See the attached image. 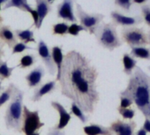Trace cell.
I'll use <instances>...</instances> for the list:
<instances>
[{
	"instance_id": "28",
	"label": "cell",
	"mask_w": 150,
	"mask_h": 135,
	"mask_svg": "<svg viewBox=\"0 0 150 135\" xmlns=\"http://www.w3.org/2000/svg\"><path fill=\"white\" fill-rule=\"evenodd\" d=\"M81 32H88V31L84 26H82L81 24H78L76 22H74L69 26L68 35H71L72 36H78Z\"/></svg>"
},
{
	"instance_id": "46",
	"label": "cell",
	"mask_w": 150,
	"mask_h": 135,
	"mask_svg": "<svg viewBox=\"0 0 150 135\" xmlns=\"http://www.w3.org/2000/svg\"><path fill=\"white\" fill-rule=\"evenodd\" d=\"M1 10H2V5L0 4V11H1Z\"/></svg>"
},
{
	"instance_id": "3",
	"label": "cell",
	"mask_w": 150,
	"mask_h": 135,
	"mask_svg": "<svg viewBox=\"0 0 150 135\" xmlns=\"http://www.w3.org/2000/svg\"><path fill=\"white\" fill-rule=\"evenodd\" d=\"M23 99L24 92L18 87H15L13 96L5 113V124L7 130L21 132L22 117H23Z\"/></svg>"
},
{
	"instance_id": "8",
	"label": "cell",
	"mask_w": 150,
	"mask_h": 135,
	"mask_svg": "<svg viewBox=\"0 0 150 135\" xmlns=\"http://www.w3.org/2000/svg\"><path fill=\"white\" fill-rule=\"evenodd\" d=\"M36 50L38 52V56L40 57V58L45 64L49 74L52 76L57 74V66L53 60L52 51L42 39L39 40L37 43Z\"/></svg>"
},
{
	"instance_id": "41",
	"label": "cell",
	"mask_w": 150,
	"mask_h": 135,
	"mask_svg": "<svg viewBox=\"0 0 150 135\" xmlns=\"http://www.w3.org/2000/svg\"><path fill=\"white\" fill-rule=\"evenodd\" d=\"M3 22H4V18L1 14H0V25H2Z\"/></svg>"
},
{
	"instance_id": "10",
	"label": "cell",
	"mask_w": 150,
	"mask_h": 135,
	"mask_svg": "<svg viewBox=\"0 0 150 135\" xmlns=\"http://www.w3.org/2000/svg\"><path fill=\"white\" fill-rule=\"evenodd\" d=\"M109 127L115 135H136L135 130L137 124L132 120L124 121L121 119H117L112 122Z\"/></svg>"
},
{
	"instance_id": "1",
	"label": "cell",
	"mask_w": 150,
	"mask_h": 135,
	"mask_svg": "<svg viewBox=\"0 0 150 135\" xmlns=\"http://www.w3.org/2000/svg\"><path fill=\"white\" fill-rule=\"evenodd\" d=\"M99 72L91 60L78 50H70L64 57L58 81L61 95L93 114L100 101L97 89Z\"/></svg>"
},
{
	"instance_id": "33",
	"label": "cell",
	"mask_w": 150,
	"mask_h": 135,
	"mask_svg": "<svg viewBox=\"0 0 150 135\" xmlns=\"http://www.w3.org/2000/svg\"><path fill=\"white\" fill-rule=\"evenodd\" d=\"M116 6L124 9L125 12H130V9L132 6V0H114Z\"/></svg>"
},
{
	"instance_id": "16",
	"label": "cell",
	"mask_w": 150,
	"mask_h": 135,
	"mask_svg": "<svg viewBox=\"0 0 150 135\" xmlns=\"http://www.w3.org/2000/svg\"><path fill=\"white\" fill-rule=\"evenodd\" d=\"M35 9L39 14V24L37 29H40L44 19L52 11V7H51V4L49 3L48 0H35Z\"/></svg>"
},
{
	"instance_id": "39",
	"label": "cell",
	"mask_w": 150,
	"mask_h": 135,
	"mask_svg": "<svg viewBox=\"0 0 150 135\" xmlns=\"http://www.w3.org/2000/svg\"><path fill=\"white\" fill-rule=\"evenodd\" d=\"M136 135H147V132L146 130H144L142 127L136 131Z\"/></svg>"
},
{
	"instance_id": "27",
	"label": "cell",
	"mask_w": 150,
	"mask_h": 135,
	"mask_svg": "<svg viewBox=\"0 0 150 135\" xmlns=\"http://www.w3.org/2000/svg\"><path fill=\"white\" fill-rule=\"evenodd\" d=\"M69 26L66 22H59L52 26V35H66L68 34Z\"/></svg>"
},
{
	"instance_id": "22",
	"label": "cell",
	"mask_w": 150,
	"mask_h": 135,
	"mask_svg": "<svg viewBox=\"0 0 150 135\" xmlns=\"http://www.w3.org/2000/svg\"><path fill=\"white\" fill-rule=\"evenodd\" d=\"M131 55L135 58L150 60V49L146 46H136L131 48Z\"/></svg>"
},
{
	"instance_id": "32",
	"label": "cell",
	"mask_w": 150,
	"mask_h": 135,
	"mask_svg": "<svg viewBox=\"0 0 150 135\" xmlns=\"http://www.w3.org/2000/svg\"><path fill=\"white\" fill-rule=\"evenodd\" d=\"M27 49H34L33 48L28 46L26 43L21 42H17L12 49V55H14V54H20V53H22L23 51L27 50Z\"/></svg>"
},
{
	"instance_id": "25",
	"label": "cell",
	"mask_w": 150,
	"mask_h": 135,
	"mask_svg": "<svg viewBox=\"0 0 150 135\" xmlns=\"http://www.w3.org/2000/svg\"><path fill=\"white\" fill-rule=\"evenodd\" d=\"M70 110H71V113L73 114L76 117H78L81 120V123L86 124L88 121V117L86 116V112L78 104H76L75 102H71Z\"/></svg>"
},
{
	"instance_id": "17",
	"label": "cell",
	"mask_w": 150,
	"mask_h": 135,
	"mask_svg": "<svg viewBox=\"0 0 150 135\" xmlns=\"http://www.w3.org/2000/svg\"><path fill=\"white\" fill-rule=\"evenodd\" d=\"M52 51V57L54 63L57 66V76H56V81H58L61 76V72H62V67L64 64V54H63V47L62 46H54L51 49Z\"/></svg>"
},
{
	"instance_id": "37",
	"label": "cell",
	"mask_w": 150,
	"mask_h": 135,
	"mask_svg": "<svg viewBox=\"0 0 150 135\" xmlns=\"http://www.w3.org/2000/svg\"><path fill=\"white\" fill-rule=\"evenodd\" d=\"M4 47H5V43L0 40V59H2V57L5 56V49H4Z\"/></svg>"
},
{
	"instance_id": "42",
	"label": "cell",
	"mask_w": 150,
	"mask_h": 135,
	"mask_svg": "<svg viewBox=\"0 0 150 135\" xmlns=\"http://www.w3.org/2000/svg\"><path fill=\"white\" fill-rule=\"evenodd\" d=\"M147 36H148V44L150 45V31L147 32Z\"/></svg>"
},
{
	"instance_id": "14",
	"label": "cell",
	"mask_w": 150,
	"mask_h": 135,
	"mask_svg": "<svg viewBox=\"0 0 150 135\" xmlns=\"http://www.w3.org/2000/svg\"><path fill=\"white\" fill-rule=\"evenodd\" d=\"M56 88H57V81H48L35 88L34 94L32 95L30 99L33 102H38L42 100V98L44 95L54 92Z\"/></svg>"
},
{
	"instance_id": "15",
	"label": "cell",
	"mask_w": 150,
	"mask_h": 135,
	"mask_svg": "<svg viewBox=\"0 0 150 135\" xmlns=\"http://www.w3.org/2000/svg\"><path fill=\"white\" fill-rule=\"evenodd\" d=\"M0 40L6 44L10 49L18 42V39L15 35L14 31L7 25H0Z\"/></svg>"
},
{
	"instance_id": "43",
	"label": "cell",
	"mask_w": 150,
	"mask_h": 135,
	"mask_svg": "<svg viewBox=\"0 0 150 135\" xmlns=\"http://www.w3.org/2000/svg\"><path fill=\"white\" fill-rule=\"evenodd\" d=\"M3 90V86H2V81H0V92Z\"/></svg>"
},
{
	"instance_id": "19",
	"label": "cell",
	"mask_w": 150,
	"mask_h": 135,
	"mask_svg": "<svg viewBox=\"0 0 150 135\" xmlns=\"http://www.w3.org/2000/svg\"><path fill=\"white\" fill-rule=\"evenodd\" d=\"M10 8H17L21 11L30 13L34 8L28 4V0H9V2L3 6V10H8Z\"/></svg>"
},
{
	"instance_id": "26",
	"label": "cell",
	"mask_w": 150,
	"mask_h": 135,
	"mask_svg": "<svg viewBox=\"0 0 150 135\" xmlns=\"http://www.w3.org/2000/svg\"><path fill=\"white\" fill-rule=\"evenodd\" d=\"M15 87L16 86L13 83H10L8 85V87L6 88V89L0 94V109H1V107L3 105H5L7 102H9L11 100Z\"/></svg>"
},
{
	"instance_id": "20",
	"label": "cell",
	"mask_w": 150,
	"mask_h": 135,
	"mask_svg": "<svg viewBox=\"0 0 150 135\" xmlns=\"http://www.w3.org/2000/svg\"><path fill=\"white\" fill-rule=\"evenodd\" d=\"M123 64L124 69L123 72L125 75L131 76L137 66V60L131 54L125 53L123 55Z\"/></svg>"
},
{
	"instance_id": "12",
	"label": "cell",
	"mask_w": 150,
	"mask_h": 135,
	"mask_svg": "<svg viewBox=\"0 0 150 135\" xmlns=\"http://www.w3.org/2000/svg\"><path fill=\"white\" fill-rule=\"evenodd\" d=\"M45 75V70L42 65H38L32 71H30L26 76V82L30 89L36 88L42 83V81Z\"/></svg>"
},
{
	"instance_id": "13",
	"label": "cell",
	"mask_w": 150,
	"mask_h": 135,
	"mask_svg": "<svg viewBox=\"0 0 150 135\" xmlns=\"http://www.w3.org/2000/svg\"><path fill=\"white\" fill-rule=\"evenodd\" d=\"M50 105L51 107L56 110L59 115V121L58 123L55 125V127L58 130H63L64 129L67 124H69L70 120L71 119V113L67 112V110L64 109V107L59 102H57V101H51L50 102Z\"/></svg>"
},
{
	"instance_id": "45",
	"label": "cell",
	"mask_w": 150,
	"mask_h": 135,
	"mask_svg": "<svg viewBox=\"0 0 150 135\" xmlns=\"http://www.w3.org/2000/svg\"><path fill=\"white\" fill-rule=\"evenodd\" d=\"M48 1H49L50 4H53V2L55 1V0H48Z\"/></svg>"
},
{
	"instance_id": "36",
	"label": "cell",
	"mask_w": 150,
	"mask_h": 135,
	"mask_svg": "<svg viewBox=\"0 0 150 135\" xmlns=\"http://www.w3.org/2000/svg\"><path fill=\"white\" fill-rule=\"evenodd\" d=\"M142 128L146 130L147 133H150V119L149 118H145V122H144Z\"/></svg>"
},
{
	"instance_id": "38",
	"label": "cell",
	"mask_w": 150,
	"mask_h": 135,
	"mask_svg": "<svg viewBox=\"0 0 150 135\" xmlns=\"http://www.w3.org/2000/svg\"><path fill=\"white\" fill-rule=\"evenodd\" d=\"M147 1H148V0H132V3L142 6V5H145Z\"/></svg>"
},
{
	"instance_id": "47",
	"label": "cell",
	"mask_w": 150,
	"mask_h": 135,
	"mask_svg": "<svg viewBox=\"0 0 150 135\" xmlns=\"http://www.w3.org/2000/svg\"><path fill=\"white\" fill-rule=\"evenodd\" d=\"M148 70L150 71V66H148Z\"/></svg>"
},
{
	"instance_id": "23",
	"label": "cell",
	"mask_w": 150,
	"mask_h": 135,
	"mask_svg": "<svg viewBox=\"0 0 150 135\" xmlns=\"http://www.w3.org/2000/svg\"><path fill=\"white\" fill-rule=\"evenodd\" d=\"M37 62V57L34 54H27L21 57L20 59V63L16 67H19L21 69H26L33 66Z\"/></svg>"
},
{
	"instance_id": "40",
	"label": "cell",
	"mask_w": 150,
	"mask_h": 135,
	"mask_svg": "<svg viewBox=\"0 0 150 135\" xmlns=\"http://www.w3.org/2000/svg\"><path fill=\"white\" fill-rule=\"evenodd\" d=\"M9 2V0H0V4L2 6H6Z\"/></svg>"
},
{
	"instance_id": "34",
	"label": "cell",
	"mask_w": 150,
	"mask_h": 135,
	"mask_svg": "<svg viewBox=\"0 0 150 135\" xmlns=\"http://www.w3.org/2000/svg\"><path fill=\"white\" fill-rule=\"evenodd\" d=\"M29 13L31 14L32 19H33V25H32V27L34 26L37 29V27H38V24H39V14H38L36 9H33Z\"/></svg>"
},
{
	"instance_id": "2",
	"label": "cell",
	"mask_w": 150,
	"mask_h": 135,
	"mask_svg": "<svg viewBox=\"0 0 150 135\" xmlns=\"http://www.w3.org/2000/svg\"><path fill=\"white\" fill-rule=\"evenodd\" d=\"M122 92L132 97L145 118L150 119V76L139 66H136Z\"/></svg>"
},
{
	"instance_id": "11",
	"label": "cell",
	"mask_w": 150,
	"mask_h": 135,
	"mask_svg": "<svg viewBox=\"0 0 150 135\" xmlns=\"http://www.w3.org/2000/svg\"><path fill=\"white\" fill-rule=\"evenodd\" d=\"M110 18L112 20V23H114L117 27H133L141 24L144 20L142 16H134V17H128L123 15L121 13L117 11H112L110 13Z\"/></svg>"
},
{
	"instance_id": "30",
	"label": "cell",
	"mask_w": 150,
	"mask_h": 135,
	"mask_svg": "<svg viewBox=\"0 0 150 135\" xmlns=\"http://www.w3.org/2000/svg\"><path fill=\"white\" fill-rule=\"evenodd\" d=\"M119 99H120V104L118 108H129L134 103L132 97L124 94L122 91L119 93Z\"/></svg>"
},
{
	"instance_id": "44",
	"label": "cell",
	"mask_w": 150,
	"mask_h": 135,
	"mask_svg": "<svg viewBox=\"0 0 150 135\" xmlns=\"http://www.w3.org/2000/svg\"><path fill=\"white\" fill-rule=\"evenodd\" d=\"M31 135H41V134H40L39 131H36V132H35V133H33V134H31Z\"/></svg>"
},
{
	"instance_id": "6",
	"label": "cell",
	"mask_w": 150,
	"mask_h": 135,
	"mask_svg": "<svg viewBox=\"0 0 150 135\" xmlns=\"http://www.w3.org/2000/svg\"><path fill=\"white\" fill-rule=\"evenodd\" d=\"M43 126L44 123L41 121L39 110H30L28 106L24 105L21 132L25 135H31Z\"/></svg>"
},
{
	"instance_id": "29",
	"label": "cell",
	"mask_w": 150,
	"mask_h": 135,
	"mask_svg": "<svg viewBox=\"0 0 150 135\" xmlns=\"http://www.w3.org/2000/svg\"><path fill=\"white\" fill-rule=\"evenodd\" d=\"M117 111L122 116V117L125 120H132L136 115L135 110L130 107L129 108H118L117 107Z\"/></svg>"
},
{
	"instance_id": "35",
	"label": "cell",
	"mask_w": 150,
	"mask_h": 135,
	"mask_svg": "<svg viewBox=\"0 0 150 135\" xmlns=\"http://www.w3.org/2000/svg\"><path fill=\"white\" fill-rule=\"evenodd\" d=\"M47 135H66V134L63 130H58L55 126H53L49 129Z\"/></svg>"
},
{
	"instance_id": "7",
	"label": "cell",
	"mask_w": 150,
	"mask_h": 135,
	"mask_svg": "<svg viewBox=\"0 0 150 135\" xmlns=\"http://www.w3.org/2000/svg\"><path fill=\"white\" fill-rule=\"evenodd\" d=\"M76 17L90 35H95L105 16L101 13H88L80 4H76Z\"/></svg>"
},
{
	"instance_id": "9",
	"label": "cell",
	"mask_w": 150,
	"mask_h": 135,
	"mask_svg": "<svg viewBox=\"0 0 150 135\" xmlns=\"http://www.w3.org/2000/svg\"><path fill=\"white\" fill-rule=\"evenodd\" d=\"M76 0H63L57 6V16L68 22H76L77 17L74 13V5Z\"/></svg>"
},
{
	"instance_id": "24",
	"label": "cell",
	"mask_w": 150,
	"mask_h": 135,
	"mask_svg": "<svg viewBox=\"0 0 150 135\" xmlns=\"http://www.w3.org/2000/svg\"><path fill=\"white\" fill-rule=\"evenodd\" d=\"M16 66L11 68V67L8 66L7 61L0 59V81H3L5 80H8L12 76L13 72Z\"/></svg>"
},
{
	"instance_id": "4",
	"label": "cell",
	"mask_w": 150,
	"mask_h": 135,
	"mask_svg": "<svg viewBox=\"0 0 150 135\" xmlns=\"http://www.w3.org/2000/svg\"><path fill=\"white\" fill-rule=\"evenodd\" d=\"M95 36L98 44L110 51L123 45V41L120 39L114 23H102L95 33Z\"/></svg>"
},
{
	"instance_id": "18",
	"label": "cell",
	"mask_w": 150,
	"mask_h": 135,
	"mask_svg": "<svg viewBox=\"0 0 150 135\" xmlns=\"http://www.w3.org/2000/svg\"><path fill=\"white\" fill-rule=\"evenodd\" d=\"M83 131L86 135H113L114 133L110 127H105L98 124H91L83 127Z\"/></svg>"
},
{
	"instance_id": "5",
	"label": "cell",
	"mask_w": 150,
	"mask_h": 135,
	"mask_svg": "<svg viewBox=\"0 0 150 135\" xmlns=\"http://www.w3.org/2000/svg\"><path fill=\"white\" fill-rule=\"evenodd\" d=\"M123 41L129 47L136 46H146L148 44L147 33L143 28L133 27H124L121 31Z\"/></svg>"
},
{
	"instance_id": "21",
	"label": "cell",
	"mask_w": 150,
	"mask_h": 135,
	"mask_svg": "<svg viewBox=\"0 0 150 135\" xmlns=\"http://www.w3.org/2000/svg\"><path fill=\"white\" fill-rule=\"evenodd\" d=\"M15 35L17 37L18 40H20L21 42L28 44L30 42H36L35 39V35H34V31H32L30 28L28 29H15L14 30Z\"/></svg>"
},
{
	"instance_id": "31",
	"label": "cell",
	"mask_w": 150,
	"mask_h": 135,
	"mask_svg": "<svg viewBox=\"0 0 150 135\" xmlns=\"http://www.w3.org/2000/svg\"><path fill=\"white\" fill-rule=\"evenodd\" d=\"M140 12L144 22L150 28V5H142L140 6Z\"/></svg>"
}]
</instances>
